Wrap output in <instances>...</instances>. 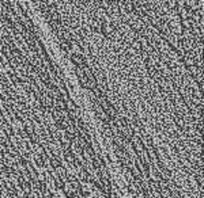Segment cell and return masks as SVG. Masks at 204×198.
I'll return each instance as SVG.
<instances>
[{
    "label": "cell",
    "instance_id": "6da1fadb",
    "mask_svg": "<svg viewBox=\"0 0 204 198\" xmlns=\"http://www.w3.org/2000/svg\"><path fill=\"white\" fill-rule=\"evenodd\" d=\"M34 160H36V163H37V166L38 167H44V164H45V153H42V152H38L37 153V156L34 158Z\"/></svg>",
    "mask_w": 204,
    "mask_h": 198
},
{
    "label": "cell",
    "instance_id": "7a4b0ae2",
    "mask_svg": "<svg viewBox=\"0 0 204 198\" xmlns=\"http://www.w3.org/2000/svg\"><path fill=\"white\" fill-rule=\"evenodd\" d=\"M55 185H56V187H57L59 190H61V191L65 190V182H64V179H63L61 177L55 178Z\"/></svg>",
    "mask_w": 204,
    "mask_h": 198
},
{
    "label": "cell",
    "instance_id": "3957f363",
    "mask_svg": "<svg viewBox=\"0 0 204 198\" xmlns=\"http://www.w3.org/2000/svg\"><path fill=\"white\" fill-rule=\"evenodd\" d=\"M49 198H56V197H55V194H53V193H49Z\"/></svg>",
    "mask_w": 204,
    "mask_h": 198
}]
</instances>
